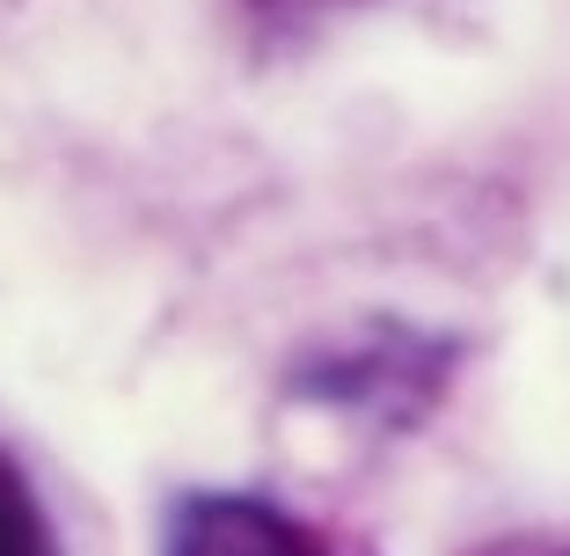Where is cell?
<instances>
[{
	"label": "cell",
	"mask_w": 570,
	"mask_h": 556,
	"mask_svg": "<svg viewBox=\"0 0 570 556\" xmlns=\"http://www.w3.org/2000/svg\"><path fill=\"white\" fill-rule=\"evenodd\" d=\"M161 556H344L330 535L256 490H184L161 520Z\"/></svg>",
	"instance_id": "7a4b0ae2"
},
{
	"label": "cell",
	"mask_w": 570,
	"mask_h": 556,
	"mask_svg": "<svg viewBox=\"0 0 570 556\" xmlns=\"http://www.w3.org/2000/svg\"><path fill=\"white\" fill-rule=\"evenodd\" d=\"M453 367H461V344L432 338V330H410V322H387L358 344H322L293 367V396L322 410H344V418H366L381 432H403L424 410L446 396Z\"/></svg>",
	"instance_id": "6da1fadb"
},
{
	"label": "cell",
	"mask_w": 570,
	"mask_h": 556,
	"mask_svg": "<svg viewBox=\"0 0 570 556\" xmlns=\"http://www.w3.org/2000/svg\"><path fill=\"white\" fill-rule=\"evenodd\" d=\"M0 556H59L45 506H37V484L0 455Z\"/></svg>",
	"instance_id": "3957f363"
},
{
	"label": "cell",
	"mask_w": 570,
	"mask_h": 556,
	"mask_svg": "<svg viewBox=\"0 0 570 556\" xmlns=\"http://www.w3.org/2000/svg\"><path fill=\"white\" fill-rule=\"evenodd\" d=\"M475 556H570V542H498V549H475Z\"/></svg>",
	"instance_id": "277c9868"
}]
</instances>
